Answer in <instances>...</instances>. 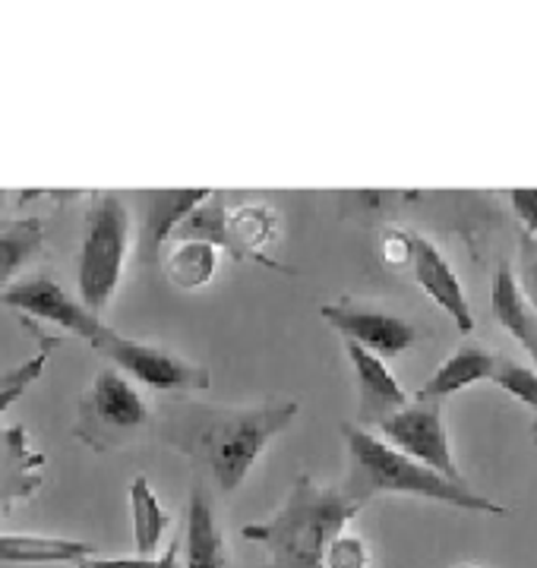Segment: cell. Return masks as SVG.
<instances>
[{"label":"cell","mask_w":537,"mask_h":568,"mask_svg":"<svg viewBox=\"0 0 537 568\" xmlns=\"http://www.w3.org/2000/svg\"><path fill=\"white\" fill-rule=\"evenodd\" d=\"M42 219H17V222L0 224V284L20 275L22 268L42 253Z\"/></svg>","instance_id":"21"},{"label":"cell","mask_w":537,"mask_h":568,"mask_svg":"<svg viewBox=\"0 0 537 568\" xmlns=\"http://www.w3.org/2000/svg\"><path fill=\"white\" fill-rule=\"evenodd\" d=\"M345 354L352 361L354 379H357V420L361 426L383 424L395 410L408 405V392L395 379V373L383 357H376L352 342H345Z\"/></svg>","instance_id":"10"},{"label":"cell","mask_w":537,"mask_h":568,"mask_svg":"<svg viewBox=\"0 0 537 568\" xmlns=\"http://www.w3.org/2000/svg\"><path fill=\"white\" fill-rule=\"evenodd\" d=\"M490 379H494L496 386L503 388V392H509L513 398H518L521 405L535 407L537 410V369L516 364V361H503V357H499V364H496Z\"/></svg>","instance_id":"22"},{"label":"cell","mask_w":537,"mask_h":568,"mask_svg":"<svg viewBox=\"0 0 537 568\" xmlns=\"http://www.w3.org/2000/svg\"><path fill=\"white\" fill-rule=\"evenodd\" d=\"M383 260L389 265L412 263V231H386L383 234Z\"/></svg>","instance_id":"25"},{"label":"cell","mask_w":537,"mask_h":568,"mask_svg":"<svg viewBox=\"0 0 537 568\" xmlns=\"http://www.w3.org/2000/svg\"><path fill=\"white\" fill-rule=\"evenodd\" d=\"M535 439H537V420H535Z\"/></svg>","instance_id":"31"},{"label":"cell","mask_w":537,"mask_h":568,"mask_svg":"<svg viewBox=\"0 0 537 568\" xmlns=\"http://www.w3.org/2000/svg\"><path fill=\"white\" fill-rule=\"evenodd\" d=\"M0 200H3V193H0Z\"/></svg>","instance_id":"33"},{"label":"cell","mask_w":537,"mask_h":568,"mask_svg":"<svg viewBox=\"0 0 537 568\" xmlns=\"http://www.w3.org/2000/svg\"><path fill=\"white\" fill-rule=\"evenodd\" d=\"M80 568H155V556H89Z\"/></svg>","instance_id":"27"},{"label":"cell","mask_w":537,"mask_h":568,"mask_svg":"<svg viewBox=\"0 0 537 568\" xmlns=\"http://www.w3.org/2000/svg\"><path fill=\"white\" fill-rule=\"evenodd\" d=\"M496 364H499V354L487 351L484 345H462L453 357H446L436 366L434 376L417 392V402H443L462 388L475 386L480 379H490Z\"/></svg>","instance_id":"14"},{"label":"cell","mask_w":537,"mask_h":568,"mask_svg":"<svg viewBox=\"0 0 537 568\" xmlns=\"http://www.w3.org/2000/svg\"><path fill=\"white\" fill-rule=\"evenodd\" d=\"M44 364H48V351H39L36 357H29V361L17 366L13 373H7V379H3V386H0V417L7 414V407L17 405L22 398V392L42 376Z\"/></svg>","instance_id":"23"},{"label":"cell","mask_w":537,"mask_h":568,"mask_svg":"<svg viewBox=\"0 0 537 568\" xmlns=\"http://www.w3.org/2000/svg\"><path fill=\"white\" fill-rule=\"evenodd\" d=\"M490 306H494L496 323L503 325L537 364V310L521 297L516 272L509 268V263L496 265L494 284H490Z\"/></svg>","instance_id":"16"},{"label":"cell","mask_w":537,"mask_h":568,"mask_svg":"<svg viewBox=\"0 0 537 568\" xmlns=\"http://www.w3.org/2000/svg\"><path fill=\"white\" fill-rule=\"evenodd\" d=\"M186 568H227V547L212 499L203 487H193L186 506L184 534Z\"/></svg>","instance_id":"13"},{"label":"cell","mask_w":537,"mask_h":568,"mask_svg":"<svg viewBox=\"0 0 537 568\" xmlns=\"http://www.w3.org/2000/svg\"><path fill=\"white\" fill-rule=\"evenodd\" d=\"M297 410V402H268L209 417L203 426V452L222 493H234L247 480L268 443L294 424Z\"/></svg>","instance_id":"3"},{"label":"cell","mask_w":537,"mask_h":568,"mask_svg":"<svg viewBox=\"0 0 537 568\" xmlns=\"http://www.w3.org/2000/svg\"><path fill=\"white\" fill-rule=\"evenodd\" d=\"M509 203L516 209L521 224L537 234V186H516V190H509Z\"/></svg>","instance_id":"26"},{"label":"cell","mask_w":537,"mask_h":568,"mask_svg":"<svg viewBox=\"0 0 537 568\" xmlns=\"http://www.w3.org/2000/svg\"><path fill=\"white\" fill-rule=\"evenodd\" d=\"M130 518H133V544L140 556L155 552L168 530V511L159 503L155 489L149 487V477L136 474L130 484Z\"/></svg>","instance_id":"20"},{"label":"cell","mask_w":537,"mask_h":568,"mask_svg":"<svg viewBox=\"0 0 537 568\" xmlns=\"http://www.w3.org/2000/svg\"><path fill=\"white\" fill-rule=\"evenodd\" d=\"M455 568H477V566H455Z\"/></svg>","instance_id":"30"},{"label":"cell","mask_w":537,"mask_h":568,"mask_svg":"<svg viewBox=\"0 0 537 568\" xmlns=\"http://www.w3.org/2000/svg\"><path fill=\"white\" fill-rule=\"evenodd\" d=\"M227 234L234 244V260H256L268 268H282L266 256L278 237V212L268 203H237L227 209Z\"/></svg>","instance_id":"15"},{"label":"cell","mask_w":537,"mask_h":568,"mask_svg":"<svg viewBox=\"0 0 537 568\" xmlns=\"http://www.w3.org/2000/svg\"><path fill=\"white\" fill-rule=\"evenodd\" d=\"M376 436L383 443L398 448L402 455L414 458L417 465L430 467L439 477L465 484L462 470L455 465L453 446H449V433L443 424V405L439 402H417L395 410L393 417H386L383 424H376Z\"/></svg>","instance_id":"6"},{"label":"cell","mask_w":537,"mask_h":568,"mask_svg":"<svg viewBox=\"0 0 537 568\" xmlns=\"http://www.w3.org/2000/svg\"><path fill=\"white\" fill-rule=\"evenodd\" d=\"M130 250V209L118 193H99L85 209L80 241V304L99 316L124 278Z\"/></svg>","instance_id":"4"},{"label":"cell","mask_w":537,"mask_h":568,"mask_svg":"<svg viewBox=\"0 0 537 568\" xmlns=\"http://www.w3.org/2000/svg\"><path fill=\"white\" fill-rule=\"evenodd\" d=\"M0 304L13 306L26 316H36V320H44V323L61 325V328L80 335L85 342H92L104 325L77 297H70L63 291V284L48 278V275H36V278H22V282L10 284L7 291H0Z\"/></svg>","instance_id":"8"},{"label":"cell","mask_w":537,"mask_h":568,"mask_svg":"<svg viewBox=\"0 0 537 568\" xmlns=\"http://www.w3.org/2000/svg\"><path fill=\"white\" fill-rule=\"evenodd\" d=\"M212 190H155L143 200V231H140V260L159 263L162 250L171 241V231L184 222L200 203H206Z\"/></svg>","instance_id":"12"},{"label":"cell","mask_w":537,"mask_h":568,"mask_svg":"<svg viewBox=\"0 0 537 568\" xmlns=\"http://www.w3.org/2000/svg\"><path fill=\"white\" fill-rule=\"evenodd\" d=\"M95 556L92 544L63 540V537H22V534H0V562L10 566H51V562H83Z\"/></svg>","instance_id":"17"},{"label":"cell","mask_w":537,"mask_h":568,"mask_svg":"<svg viewBox=\"0 0 537 568\" xmlns=\"http://www.w3.org/2000/svg\"><path fill=\"white\" fill-rule=\"evenodd\" d=\"M85 410H89L92 424L108 426L114 433L140 429L149 424V407H145L143 395L130 386L124 373H118V369L95 373L92 388L85 395Z\"/></svg>","instance_id":"11"},{"label":"cell","mask_w":537,"mask_h":568,"mask_svg":"<svg viewBox=\"0 0 537 568\" xmlns=\"http://www.w3.org/2000/svg\"><path fill=\"white\" fill-rule=\"evenodd\" d=\"M227 209L222 193H212L206 203H200L184 222L171 231V241L168 244H181V241H196V244H209L215 250H225L234 256V244H231V234H227Z\"/></svg>","instance_id":"19"},{"label":"cell","mask_w":537,"mask_h":568,"mask_svg":"<svg viewBox=\"0 0 537 568\" xmlns=\"http://www.w3.org/2000/svg\"><path fill=\"white\" fill-rule=\"evenodd\" d=\"M3 379H7V376H3ZM3 379H0V386H3Z\"/></svg>","instance_id":"32"},{"label":"cell","mask_w":537,"mask_h":568,"mask_svg":"<svg viewBox=\"0 0 537 568\" xmlns=\"http://www.w3.org/2000/svg\"><path fill=\"white\" fill-rule=\"evenodd\" d=\"M162 268H165L168 282L181 291H200L212 282L215 265H219V250L196 241H181V244H168L162 250Z\"/></svg>","instance_id":"18"},{"label":"cell","mask_w":537,"mask_h":568,"mask_svg":"<svg viewBox=\"0 0 537 568\" xmlns=\"http://www.w3.org/2000/svg\"><path fill=\"white\" fill-rule=\"evenodd\" d=\"M408 265L414 268V282L421 284L424 294L453 320L455 328L462 335H472L475 313H472V304L465 297V287L458 282L455 268L439 253V246L434 241H427V237H421V234H412V263Z\"/></svg>","instance_id":"9"},{"label":"cell","mask_w":537,"mask_h":568,"mask_svg":"<svg viewBox=\"0 0 537 568\" xmlns=\"http://www.w3.org/2000/svg\"><path fill=\"white\" fill-rule=\"evenodd\" d=\"M178 549H181V544H178V540H171L165 552L155 559V568H178Z\"/></svg>","instance_id":"29"},{"label":"cell","mask_w":537,"mask_h":568,"mask_svg":"<svg viewBox=\"0 0 537 568\" xmlns=\"http://www.w3.org/2000/svg\"><path fill=\"white\" fill-rule=\"evenodd\" d=\"M89 345L95 347L104 361L118 366V373H126V376L140 379L149 388H159V392H206L212 386V376H209L206 366L190 364V361L171 354L165 347L124 338V335L111 332L108 325L99 328V335Z\"/></svg>","instance_id":"5"},{"label":"cell","mask_w":537,"mask_h":568,"mask_svg":"<svg viewBox=\"0 0 537 568\" xmlns=\"http://www.w3.org/2000/svg\"><path fill=\"white\" fill-rule=\"evenodd\" d=\"M361 508L345 489L323 487L311 474H301L275 515L244 525L241 534L266 549L263 568H323L332 540L348 530Z\"/></svg>","instance_id":"1"},{"label":"cell","mask_w":537,"mask_h":568,"mask_svg":"<svg viewBox=\"0 0 537 568\" xmlns=\"http://www.w3.org/2000/svg\"><path fill=\"white\" fill-rule=\"evenodd\" d=\"M516 282L518 291H521V297L537 310V253H528V256H525V263H521V278L516 275Z\"/></svg>","instance_id":"28"},{"label":"cell","mask_w":537,"mask_h":568,"mask_svg":"<svg viewBox=\"0 0 537 568\" xmlns=\"http://www.w3.org/2000/svg\"><path fill=\"white\" fill-rule=\"evenodd\" d=\"M320 316L352 345L371 351L376 357H398L417 342V332L408 320L376 310V306L354 304V301H335L323 304Z\"/></svg>","instance_id":"7"},{"label":"cell","mask_w":537,"mask_h":568,"mask_svg":"<svg viewBox=\"0 0 537 568\" xmlns=\"http://www.w3.org/2000/svg\"><path fill=\"white\" fill-rule=\"evenodd\" d=\"M342 436L348 446V480L342 489L357 506H367L373 496L402 493V496H421V499L484 511V515H506V508L496 506L494 499L480 496L465 484H453L439 477L430 467L417 465L414 458L402 455L398 448L383 443L376 433L364 426L342 424Z\"/></svg>","instance_id":"2"},{"label":"cell","mask_w":537,"mask_h":568,"mask_svg":"<svg viewBox=\"0 0 537 568\" xmlns=\"http://www.w3.org/2000/svg\"><path fill=\"white\" fill-rule=\"evenodd\" d=\"M323 568H371V547L361 534H338L326 549V562Z\"/></svg>","instance_id":"24"}]
</instances>
